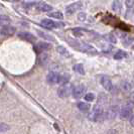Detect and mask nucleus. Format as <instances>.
I'll use <instances>...</instances> for the list:
<instances>
[{
  "mask_svg": "<svg viewBox=\"0 0 134 134\" xmlns=\"http://www.w3.org/2000/svg\"><path fill=\"white\" fill-rule=\"evenodd\" d=\"M133 108H134V103L129 102L128 104H126V106H124L119 111V117H120L122 120H126L128 118H130L131 117V113L133 111Z\"/></svg>",
  "mask_w": 134,
  "mask_h": 134,
  "instance_id": "nucleus-2",
  "label": "nucleus"
},
{
  "mask_svg": "<svg viewBox=\"0 0 134 134\" xmlns=\"http://www.w3.org/2000/svg\"><path fill=\"white\" fill-rule=\"evenodd\" d=\"M71 94V89L68 85H64V86H60L58 89V95L60 98H66L69 95Z\"/></svg>",
  "mask_w": 134,
  "mask_h": 134,
  "instance_id": "nucleus-11",
  "label": "nucleus"
},
{
  "mask_svg": "<svg viewBox=\"0 0 134 134\" xmlns=\"http://www.w3.org/2000/svg\"><path fill=\"white\" fill-rule=\"evenodd\" d=\"M22 4H23V7H24V8H27V9H28V8H31V7L34 6V4H35V2H34V1H26V2H23Z\"/></svg>",
  "mask_w": 134,
  "mask_h": 134,
  "instance_id": "nucleus-29",
  "label": "nucleus"
},
{
  "mask_svg": "<svg viewBox=\"0 0 134 134\" xmlns=\"http://www.w3.org/2000/svg\"><path fill=\"white\" fill-rule=\"evenodd\" d=\"M100 83L101 85L103 86V88H105V90H107V91H111L113 89L112 81L107 76H102L100 78Z\"/></svg>",
  "mask_w": 134,
  "mask_h": 134,
  "instance_id": "nucleus-7",
  "label": "nucleus"
},
{
  "mask_svg": "<svg viewBox=\"0 0 134 134\" xmlns=\"http://www.w3.org/2000/svg\"><path fill=\"white\" fill-rule=\"evenodd\" d=\"M70 76L68 74H64V75H60V84H62V86L64 85H68L69 83V80H70Z\"/></svg>",
  "mask_w": 134,
  "mask_h": 134,
  "instance_id": "nucleus-22",
  "label": "nucleus"
},
{
  "mask_svg": "<svg viewBox=\"0 0 134 134\" xmlns=\"http://www.w3.org/2000/svg\"><path fill=\"white\" fill-rule=\"evenodd\" d=\"M118 112H119V107L118 106H111L107 110V112H105V119H108V120H113L116 118V116L118 115Z\"/></svg>",
  "mask_w": 134,
  "mask_h": 134,
  "instance_id": "nucleus-4",
  "label": "nucleus"
},
{
  "mask_svg": "<svg viewBox=\"0 0 134 134\" xmlns=\"http://www.w3.org/2000/svg\"><path fill=\"white\" fill-rule=\"evenodd\" d=\"M112 7H113V10H114L115 12H120L121 8H122V2H121V1H118V0H116V1L113 2Z\"/></svg>",
  "mask_w": 134,
  "mask_h": 134,
  "instance_id": "nucleus-23",
  "label": "nucleus"
},
{
  "mask_svg": "<svg viewBox=\"0 0 134 134\" xmlns=\"http://www.w3.org/2000/svg\"><path fill=\"white\" fill-rule=\"evenodd\" d=\"M18 37H20L21 40H26V41H29V42H34L36 37L34 36L30 32H27V31H21L18 34Z\"/></svg>",
  "mask_w": 134,
  "mask_h": 134,
  "instance_id": "nucleus-10",
  "label": "nucleus"
},
{
  "mask_svg": "<svg viewBox=\"0 0 134 134\" xmlns=\"http://www.w3.org/2000/svg\"><path fill=\"white\" fill-rule=\"evenodd\" d=\"M9 129V126L5 123H1L0 122V132H5Z\"/></svg>",
  "mask_w": 134,
  "mask_h": 134,
  "instance_id": "nucleus-30",
  "label": "nucleus"
},
{
  "mask_svg": "<svg viewBox=\"0 0 134 134\" xmlns=\"http://www.w3.org/2000/svg\"><path fill=\"white\" fill-rule=\"evenodd\" d=\"M52 47V46L49 43H47L46 41H41V42H38L36 46H35V52L38 53V54H41V53H46V51Z\"/></svg>",
  "mask_w": 134,
  "mask_h": 134,
  "instance_id": "nucleus-8",
  "label": "nucleus"
},
{
  "mask_svg": "<svg viewBox=\"0 0 134 134\" xmlns=\"http://www.w3.org/2000/svg\"><path fill=\"white\" fill-rule=\"evenodd\" d=\"M125 4H126V6L130 9V8L134 7V0H127V1L125 2Z\"/></svg>",
  "mask_w": 134,
  "mask_h": 134,
  "instance_id": "nucleus-32",
  "label": "nucleus"
},
{
  "mask_svg": "<svg viewBox=\"0 0 134 134\" xmlns=\"http://www.w3.org/2000/svg\"><path fill=\"white\" fill-rule=\"evenodd\" d=\"M36 9H38L40 11H42V12H48V11L53 10V6H51L49 4H47L46 2H40L36 5Z\"/></svg>",
  "mask_w": 134,
  "mask_h": 134,
  "instance_id": "nucleus-13",
  "label": "nucleus"
},
{
  "mask_svg": "<svg viewBox=\"0 0 134 134\" xmlns=\"http://www.w3.org/2000/svg\"><path fill=\"white\" fill-rule=\"evenodd\" d=\"M81 47H82V51L86 52V53H88V54H98V52L95 49L94 47H91V46H89V44H82Z\"/></svg>",
  "mask_w": 134,
  "mask_h": 134,
  "instance_id": "nucleus-16",
  "label": "nucleus"
},
{
  "mask_svg": "<svg viewBox=\"0 0 134 134\" xmlns=\"http://www.w3.org/2000/svg\"><path fill=\"white\" fill-rule=\"evenodd\" d=\"M129 121H130V124H131L132 126H134V115L130 117V120H129Z\"/></svg>",
  "mask_w": 134,
  "mask_h": 134,
  "instance_id": "nucleus-35",
  "label": "nucleus"
},
{
  "mask_svg": "<svg viewBox=\"0 0 134 134\" xmlns=\"http://www.w3.org/2000/svg\"><path fill=\"white\" fill-rule=\"evenodd\" d=\"M133 37H130V36H126L125 37V40H123V44L124 46H129L130 43H132L133 42Z\"/></svg>",
  "mask_w": 134,
  "mask_h": 134,
  "instance_id": "nucleus-28",
  "label": "nucleus"
},
{
  "mask_svg": "<svg viewBox=\"0 0 134 134\" xmlns=\"http://www.w3.org/2000/svg\"><path fill=\"white\" fill-rule=\"evenodd\" d=\"M104 38L107 40L108 42H111V43H116V41H117V38L112 34H105L104 35Z\"/></svg>",
  "mask_w": 134,
  "mask_h": 134,
  "instance_id": "nucleus-25",
  "label": "nucleus"
},
{
  "mask_svg": "<svg viewBox=\"0 0 134 134\" xmlns=\"http://www.w3.org/2000/svg\"><path fill=\"white\" fill-rule=\"evenodd\" d=\"M16 28L11 25H6V26H2L0 29V34L2 35H12L15 34Z\"/></svg>",
  "mask_w": 134,
  "mask_h": 134,
  "instance_id": "nucleus-12",
  "label": "nucleus"
},
{
  "mask_svg": "<svg viewBox=\"0 0 134 134\" xmlns=\"http://www.w3.org/2000/svg\"><path fill=\"white\" fill-rule=\"evenodd\" d=\"M48 60H49V55H48V54H47V53H41V54H40V55H38V63H40L41 66L47 65V63H48Z\"/></svg>",
  "mask_w": 134,
  "mask_h": 134,
  "instance_id": "nucleus-14",
  "label": "nucleus"
},
{
  "mask_svg": "<svg viewBox=\"0 0 134 134\" xmlns=\"http://www.w3.org/2000/svg\"><path fill=\"white\" fill-rule=\"evenodd\" d=\"M77 107H78V109H79L80 111H82V112H87L88 110L90 109V105L87 104L86 102H78Z\"/></svg>",
  "mask_w": 134,
  "mask_h": 134,
  "instance_id": "nucleus-18",
  "label": "nucleus"
},
{
  "mask_svg": "<svg viewBox=\"0 0 134 134\" xmlns=\"http://www.w3.org/2000/svg\"><path fill=\"white\" fill-rule=\"evenodd\" d=\"M48 16L53 17V18H57V19H63V17H64L63 13L60 12V11H53V12H51L48 14Z\"/></svg>",
  "mask_w": 134,
  "mask_h": 134,
  "instance_id": "nucleus-26",
  "label": "nucleus"
},
{
  "mask_svg": "<svg viewBox=\"0 0 134 134\" xmlns=\"http://www.w3.org/2000/svg\"><path fill=\"white\" fill-rule=\"evenodd\" d=\"M121 88H122V90L123 91H125V92H128V91H130L131 90V84L128 82V81H123L122 82V84H121Z\"/></svg>",
  "mask_w": 134,
  "mask_h": 134,
  "instance_id": "nucleus-24",
  "label": "nucleus"
},
{
  "mask_svg": "<svg viewBox=\"0 0 134 134\" xmlns=\"http://www.w3.org/2000/svg\"><path fill=\"white\" fill-rule=\"evenodd\" d=\"M130 100H131L132 103H134V93H132V94L130 95Z\"/></svg>",
  "mask_w": 134,
  "mask_h": 134,
  "instance_id": "nucleus-36",
  "label": "nucleus"
},
{
  "mask_svg": "<svg viewBox=\"0 0 134 134\" xmlns=\"http://www.w3.org/2000/svg\"><path fill=\"white\" fill-rule=\"evenodd\" d=\"M84 98H85V101H87V102H92V101L95 100L96 96L93 93H87V94L84 96Z\"/></svg>",
  "mask_w": 134,
  "mask_h": 134,
  "instance_id": "nucleus-27",
  "label": "nucleus"
},
{
  "mask_svg": "<svg viewBox=\"0 0 134 134\" xmlns=\"http://www.w3.org/2000/svg\"><path fill=\"white\" fill-rule=\"evenodd\" d=\"M112 48H113V47H111L110 44H108V46H104V47H102L103 52H106V53H108V52H111V51H112Z\"/></svg>",
  "mask_w": 134,
  "mask_h": 134,
  "instance_id": "nucleus-33",
  "label": "nucleus"
},
{
  "mask_svg": "<svg viewBox=\"0 0 134 134\" xmlns=\"http://www.w3.org/2000/svg\"><path fill=\"white\" fill-rule=\"evenodd\" d=\"M87 18V15L86 13H84V12H81V13L78 14V19L80 20V21H85Z\"/></svg>",
  "mask_w": 134,
  "mask_h": 134,
  "instance_id": "nucleus-31",
  "label": "nucleus"
},
{
  "mask_svg": "<svg viewBox=\"0 0 134 134\" xmlns=\"http://www.w3.org/2000/svg\"><path fill=\"white\" fill-rule=\"evenodd\" d=\"M60 75L55 73V72H49L47 76V81L48 84H60Z\"/></svg>",
  "mask_w": 134,
  "mask_h": 134,
  "instance_id": "nucleus-6",
  "label": "nucleus"
},
{
  "mask_svg": "<svg viewBox=\"0 0 134 134\" xmlns=\"http://www.w3.org/2000/svg\"><path fill=\"white\" fill-rule=\"evenodd\" d=\"M128 57V54L126 52H124V51H118L117 53H115L114 54V59L115 60H123V59H126Z\"/></svg>",
  "mask_w": 134,
  "mask_h": 134,
  "instance_id": "nucleus-17",
  "label": "nucleus"
},
{
  "mask_svg": "<svg viewBox=\"0 0 134 134\" xmlns=\"http://www.w3.org/2000/svg\"><path fill=\"white\" fill-rule=\"evenodd\" d=\"M88 118H89V120L93 121V122H97V121L105 119L104 110H103L102 106L99 104H96L93 108V110L88 114Z\"/></svg>",
  "mask_w": 134,
  "mask_h": 134,
  "instance_id": "nucleus-1",
  "label": "nucleus"
},
{
  "mask_svg": "<svg viewBox=\"0 0 134 134\" xmlns=\"http://www.w3.org/2000/svg\"><path fill=\"white\" fill-rule=\"evenodd\" d=\"M74 71L76 73L80 75H85V69H84V65L83 64H77L74 66Z\"/></svg>",
  "mask_w": 134,
  "mask_h": 134,
  "instance_id": "nucleus-21",
  "label": "nucleus"
},
{
  "mask_svg": "<svg viewBox=\"0 0 134 134\" xmlns=\"http://www.w3.org/2000/svg\"><path fill=\"white\" fill-rule=\"evenodd\" d=\"M10 22H11V19L7 15H0V25L6 26V25H9Z\"/></svg>",
  "mask_w": 134,
  "mask_h": 134,
  "instance_id": "nucleus-19",
  "label": "nucleus"
},
{
  "mask_svg": "<svg viewBox=\"0 0 134 134\" xmlns=\"http://www.w3.org/2000/svg\"><path fill=\"white\" fill-rule=\"evenodd\" d=\"M106 134H118V131L116 129H109Z\"/></svg>",
  "mask_w": 134,
  "mask_h": 134,
  "instance_id": "nucleus-34",
  "label": "nucleus"
},
{
  "mask_svg": "<svg viewBox=\"0 0 134 134\" xmlns=\"http://www.w3.org/2000/svg\"><path fill=\"white\" fill-rule=\"evenodd\" d=\"M37 34H38V35H40L41 38H43V40H49V41H54V37L53 35H51V34H46V32H43V31H41V30H37Z\"/></svg>",
  "mask_w": 134,
  "mask_h": 134,
  "instance_id": "nucleus-20",
  "label": "nucleus"
},
{
  "mask_svg": "<svg viewBox=\"0 0 134 134\" xmlns=\"http://www.w3.org/2000/svg\"><path fill=\"white\" fill-rule=\"evenodd\" d=\"M85 94H86V87L84 85L76 86L72 91V95L75 99H79L81 97H83Z\"/></svg>",
  "mask_w": 134,
  "mask_h": 134,
  "instance_id": "nucleus-5",
  "label": "nucleus"
},
{
  "mask_svg": "<svg viewBox=\"0 0 134 134\" xmlns=\"http://www.w3.org/2000/svg\"><path fill=\"white\" fill-rule=\"evenodd\" d=\"M82 7V2H75L73 4H70L66 7V13L67 14H74L78 9Z\"/></svg>",
  "mask_w": 134,
  "mask_h": 134,
  "instance_id": "nucleus-9",
  "label": "nucleus"
},
{
  "mask_svg": "<svg viewBox=\"0 0 134 134\" xmlns=\"http://www.w3.org/2000/svg\"><path fill=\"white\" fill-rule=\"evenodd\" d=\"M41 26H43L44 28L47 29H53V28H57V27H64L65 23L64 22H54L53 20L48 19V18H44L40 21Z\"/></svg>",
  "mask_w": 134,
  "mask_h": 134,
  "instance_id": "nucleus-3",
  "label": "nucleus"
},
{
  "mask_svg": "<svg viewBox=\"0 0 134 134\" xmlns=\"http://www.w3.org/2000/svg\"><path fill=\"white\" fill-rule=\"evenodd\" d=\"M57 51H58V53H59L60 55H63V57H65V58H69V57L71 55V54H70V52H69L65 47H63V46H58V47H57Z\"/></svg>",
  "mask_w": 134,
  "mask_h": 134,
  "instance_id": "nucleus-15",
  "label": "nucleus"
}]
</instances>
